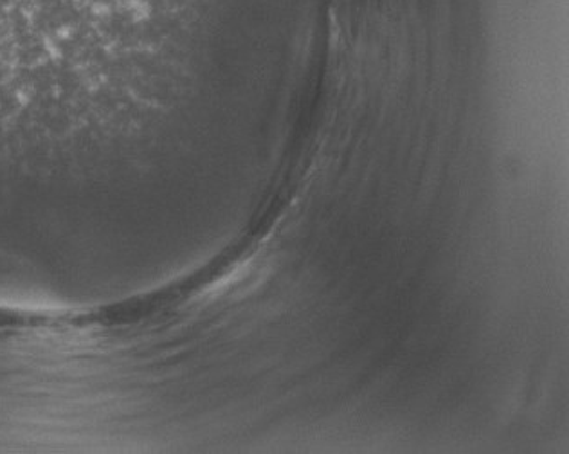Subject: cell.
<instances>
[{
  "label": "cell",
  "instance_id": "cell-1",
  "mask_svg": "<svg viewBox=\"0 0 569 454\" xmlns=\"http://www.w3.org/2000/svg\"><path fill=\"white\" fill-rule=\"evenodd\" d=\"M278 0H0V147L129 188L171 55Z\"/></svg>",
  "mask_w": 569,
  "mask_h": 454
}]
</instances>
